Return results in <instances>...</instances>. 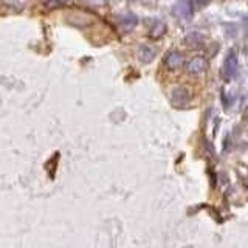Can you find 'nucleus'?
I'll return each instance as SVG.
<instances>
[{"instance_id": "obj_1", "label": "nucleus", "mask_w": 248, "mask_h": 248, "mask_svg": "<svg viewBox=\"0 0 248 248\" xmlns=\"http://www.w3.org/2000/svg\"><path fill=\"white\" fill-rule=\"evenodd\" d=\"M174 14L177 16L178 19L182 20H189L192 16H194V11H196V6H194L192 0H182V2H178L175 6H174Z\"/></svg>"}, {"instance_id": "obj_2", "label": "nucleus", "mask_w": 248, "mask_h": 248, "mask_svg": "<svg viewBox=\"0 0 248 248\" xmlns=\"http://www.w3.org/2000/svg\"><path fill=\"white\" fill-rule=\"evenodd\" d=\"M237 73V54L234 51H230L227 59L223 62V78L225 81H231L236 78Z\"/></svg>"}, {"instance_id": "obj_3", "label": "nucleus", "mask_w": 248, "mask_h": 248, "mask_svg": "<svg viewBox=\"0 0 248 248\" xmlns=\"http://www.w3.org/2000/svg\"><path fill=\"white\" fill-rule=\"evenodd\" d=\"M206 68H208L206 59L203 56H196L188 62V65H186V72L192 76H199L202 73H205Z\"/></svg>"}, {"instance_id": "obj_4", "label": "nucleus", "mask_w": 248, "mask_h": 248, "mask_svg": "<svg viewBox=\"0 0 248 248\" xmlns=\"http://www.w3.org/2000/svg\"><path fill=\"white\" fill-rule=\"evenodd\" d=\"M170 99H172L174 106H186L189 103V99H191V93H189L188 89L178 87V89L172 90V93H170Z\"/></svg>"}, {"instance_id": "obj_5", "label": "nucleus", "mask_w": 248, "mask_h": 248, "mask_svg": "<svg viewBox=\"0 0 248 248\" xmlns=\"http://www.w3.org/2000/svg\"><path fill=\"white\" fill-rule=\"evenodd\" d=\"M185 62V56L180 51H170L166 59H165V65L169 70H177L178 67H182Z\"/></svg>"}, {"instance_id": "obj_6", "label": "nucleus", "mask_w": 248, "mask_h": 248, "mask_svg": "<svg viewBox=\"0 0 248 248\" xmlns=\"http://www.w3.org/2000/svg\"><path fill=\"white\" fill-rule=\"evenodd\" d=\"M138 58H140V61L143 62V64H149V62H152L155 58H157V50H155V46L144 45V46L140 48Z\"/></svg>"}, {"instance_id": "obj_7", "label": "nucleus", "mask_w": 248, "mask_h": 248, "mask_svg": "<svg viewBox=\"0 0 248 248\" xmlns=\"http://www.w3.org/2000/svg\"><path fill=\"white\" fill-rule=\"evenodd\" d=\"M166 30H168V27H166L165 22H163V20H155L152 23V27L149 28V37L151 39H160V37H163V36L166 34Z\"/></svg>"}, {"instance_id": "obj_8", "label": "nucleus", "mask_w": 248, "mask_h": 248, "mask_svg": "<svg viewBox=\"0 0 248 248\" xmlns=\"http://www.w3.org/2000/svg\"><path fill=\"white\" fill-rule=\"evenodd\" d=\"M137 23H138L137 16H134V14H126L120 20V28H121L123 33H130V31L137 27Z\"/></svg>"}, {"instance_id": "obj_9", "label": "nucleus", "mask_w": 248, "mask_h": 248, "mask_svg": "<svg viewBox=\"0 0 248 248\" xmlns=\"http://www.w3.org/2000/svg\"><path fill=\"white\" fill-rule=\"evenodd\" d=\"M185 44L192 46V48H197L199 45L203 44V37H202V34H199V33H191L185 37Z\"/></svg>"}, {"instance_id": "obj_10", "label": "nucleus", "mask_w": 248, "mask_h": 248, "mask_svg": "<svg viewBox=\"0 0 248 248\" xmlns=\"http://www.w3.org/2000/svg\"><path fill=\"white\" fill-rule=\"evenodd\" d=\"M89 5H92V6H99V8H103V6H106L107 3H108V0H85Z\"/></svg>"}, {"instance_id": "obj_11", "label": "nucleus", "mask_w": 248, "mask_h": 248, "mask_svg": "<svg viewBox=\"0 0 248 248\" xmlns=\"http://www.w3.org/2000/svg\"><path fill=\"white\" fill-rule=\"evenodd\" d=\"M65 0H46V6L48 8H58L61 5H64Z\"/></svg>"}, {"instance_id": "obj_12", "label": "nucleus", "mask_w": 248, "mask_h": 248, "mask_svg": "<svg viewBox=\"0 0 248 248\" xmlns=\"http://www.w3.org/2000/svg\"><path fill=\"white\" fill-rule=\"evenodd\" d=\"M211 0H192V3H194V6H196V10L197 8H202V6H205V5H208Z\"/></svg>"}]
</instances>
